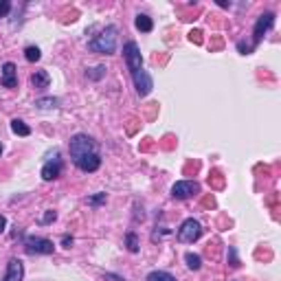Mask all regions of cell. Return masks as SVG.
<instances>
[{
    "label": "cell",
    "mask_w": 281,
    "mask_h": 281,
    "mask_svg": "<svg viewBox=\"0 0 281 281\" xmlns=\"http://www.w3.org/2000/svg\"><path fill=\"white\" fill-rule=\"evenodd\" d=\"M68 152L71 158L79 169L86 173H92L101 167V156H99V147L88 134H75L71 136L68 143Z\"/></svg>",
    "instance_id": "1"
},
{
    "label": "cell",
    "mask_w": 281,
    "mask_h": 281,
    "mask_svg": "<svg viewBox=\"0 0 281 281\" xmlns=\"http://www.w3.org/2000/svg\"><path fill=\"white\" fill-rule=\"evenodd\" d=\"M123 59L128 64V71L132 75V82H134V88L140 97H147L154 88L152 77L143 71V57H140V49L136 42H128L123 46Z\"/></svg>",
    "instance_id": "2"
},
{
    "label": "cell",
    "mask_w": 281,
    "mask_h": 281,
    "mask_svg": "<svg viewBox=\"0 0 281 281\" xmlns=\"http://www.w3.org/2000/svg\"><path fill=\"white\" fill-rule=\"evenodd\" d=\"M117 26H106V29L99 33V36H95L88 42V49L92 53H103V55H112V53L117 51Z\"/></svg>",
    "instance_id": "3"
},
{
    "label": "cell",
    "mask_w": 281,
    "mask_h": 281,
    "mask_svg": "<svg viewBox=\"0 0 281 281\" xmlns=\"http://www.w3.org/2000/svg\"><path fill=\"white\" fill-rule=\"evenodd\" d=\"M200 235H202V226H200L198 220H193V218H187L183 224H180V229H178V239L180 242H185V244H193V242H198Z\"/></svg>",
    "instance_id": "4"
},
{
    "label": "cell",
    "mask_w": 281,
    "mask_h": 281,
    "mask_svg": "<svg viewBox=\"0 0 281 281\" xmlns=\"http://www.w3.org/2000/svg\"><path fill=\"white\" fill-rule=\"evenodd\" d=\"M53 249H55V246H53V242L46 237L31 235V237L24 239V251L29 253V255H51Z\"/></svg>",
    "instance_id": "5"
},
{
    "label": "cell",
    "mask_w": 281,
    "mask_h": 281,
    "mask_svg": "<svg viewBox=\"0 0 281 281\" xmlns=\"http://www.w3.org/2000/svg\"><path fill=\"white\" fill-rule=\"evenodd\" d=\"M272 24H275V13H264V16H259V18H257L255 29H253V44H251V49H253V51L257 49V44L264 40L266 31H268Z\"/></svg>",
    "instance_id": "6"
},
{
    "label": "cell",
    "mask_w": 281,
    "mask_h": 281,
    "mask_svg": "<svg viewBox=\"0 0 281 281\" xmlns=\"http://www.w3.org/2000/svg\"><path fill=\"white\" fill-rule=\"evenodd\" d=\"M198 191H200V185L196 180H178V183L171 187V196L176 200H187V198L196 196Z\"/></svg>",
    "instance_id": "7"
},
{
    "label": "cell",
    "mask_w": 281,
    "mask_h": 281,
    "mask_svg": "<svg viewBox=\"0 0 281 281\" xmlns=\"http://www.w3.org/2000/svg\"><path fill=\"white\" fill-rule=\"evenodd\" d=\"M24 279V264L20 262V259H11L9 264H7V272L3 281H22Z\"/></svg>",
    "instance_id": "8"
},
{
    "label": "cell",
    "mask_w": 281,
    "mask_h": 281,
    "mask_svg": "<svg viewBox=\"0 0 281 281\" xmlns=\"http://www.w3.org/2000/svg\"><path fill=\"white\" fill-rule=\"evenodd\" d=\"M3 86L5 88H16L18 86V68L13 62L3 64Z\"/></svg>",
    "instance_id": "9"
},
{
    "label": "cell",
    "mask_w": 281,
    "mask_h": 281,
    "mask_svg": "<svg viewBox=\"0 0 281 281\" xmlns=\"http://www.w3.org/2000/svg\"><path fill=\"white\" fill-rule=\"evenodd\" d=\"M59 173H62V160H59L57 156L53 160H49V163L42 167V178L44 180H55Z\"/></svg>",
    "instance_id": "10"
},
{
    "label": "cell",
    "mask_w": 281,
    "mask_h": 281,
    "mask_svg": "<svg viewBox=\"0 0 281 281\" xmlns=\"http://www.w3.org/2000/svg\"><path fill=\"white\" fill-rule=\"evenodd\" d=\"M49 84H51V75L46 71H36L31 75V86H33V88L44 90V88H49Z\"/></svg>",
    "instance_id": "11"
},
{
    "label": "cell",
    "mask_w": 281,
    "mask_h": 281,
    "mask_svg": "<svg viewBox=\"0 0 281 281\" xmlns=\"http://www.w3.org/2000/svg\"><path fill=\"white\" fill-rule=\"evenodd\" d=\"M134 24H136V29H138V31H143V33H150V31L154 29L152 18H150V16H145V13H138L136 20H134Z\"/></svg>",
    "instance_id": "12"
},
{
    "label": "cell",
    "mask_w": 281,
    "mask_h": 281,
    "mask_svg": "<svg viewBox=\"0 0 281 281\" xmlns=\"http://www.w3.org/2000/svg\"><path fill=\"white\" fill-rule=\"evenodd\" d=\"M11 132H13V134H18V136H29L31 128L24 121H20V119H13V121H11Z\"/></svg>",
    "instance_id": "13"
},
{
    "label": "cell",
    "mask_w": 281,
    "mask_h": 281,
    "mask_svg": "<svg viewBox=\"0 0 281 281\" xmlns=\"http://www.w3.org/2000/svg\"><path fill=\"white\" fill-rule=\"evenodd\" d=\"M145 281H176V277L169 275V272H165V270H152Z\"/></svg>",
    "instance_id": "14"
},
{
    "label": "cell",
    "mask_w": 281,
    "mask_h": 281,
    "mask_svg": "<svg viewBox=\"0 0 281 281\" xmlns=\"http://www.w3.org/2000/svg\"><path fill=\"white\" fill-rule=\"evenodd\" d=\"M185 262H187V266H189L191 270H200V268H202V259H200V255H196V253H187Z\"/></svg>",
    "instance_id": "15"
},
{
    "label": "cell",
    "mask_w": 281,
    "mask_h": 281,
    "mask_svg": "<svg viewBox=\"0 0 281 281\" xmlns=\"http://www.w3.org/2000/svg\"><path fill=\"white\" fill-rule=\"evenodd\" d=\"M24 57H26V62H40L42 51H40L38 46H26V49H24Z\"/></svg>",
    "instance_id": "16"
},
{
    "label": "cell",
    "mask_w": 281,
    "mask_h": 281,
    "mask_svg": "<svg viewBox=\"0 0 281 281\" xmlns=\"http://www.w3.org/2000/svg\"><path fill=\"white\" fill-rule=\"evenodd\" d=\"M36 108H40V110H46V108H57V99H53V97L38 99V101H36Z\"/></svg>",
    "instance_id": "17"
},
{
    "label": "cell",
    "mask_w": 281,
    "mask_h": 281,
    "mask_svg": "<svg viewBox=\"0 0 281 281\" xmlns=\"http://www.w3.org/2000/svg\"><path fill=\"white\" fill-rule=\"evenodd\" d=\"M125 244H128L130 253H138V237L134 233H128V235H125Z\"/></svg>",
    "instance_id": "18"
},
{
    "label": "cell",
    "mask_w": 281,
    "mask_h": 281,
    "mask_svg": "<svg viewBox=\"0 0 281 281\" xmlns=\"http://www.w3.org/2000/svg\"><path fill=\"white\" fill-rule=\"evenodd\" d=\"M106 200H108V198H106V193H97V196L88 198V204H90V206H99V204H103Z\"/></svg>",
    "instance_id": "19"
},
{
    "label": "cell",
    "mask_w": 281,
    "mask_h": 281,
    "mask_svg": "<svg viewBox=\"0 0 281 281\" xmlns=\"http://www.w3.org/2000/svg\"><path fill=\"white\" fill-rule=\"evenodd\" d=\"M11 11V3L9 0H0V18H5Z\"/></svg>",
    "instance_id": "20"
},
{
    "label": "cell",
    "mask_w": 281,
    "mask_h": 281,
    "mask_svg": "<svg viewBox=\"0 0 281 281\" xmlns=\"http://www.w3.org/2000/svg\"><path fill=\"white\" fill-rule=\"evenodd\" d=\"M55 218H57V213H55V211H46L44 216H42V220H40V222H42V224H49V222H53Z\"/></svg>",
    "instance_id": "21"
},
{
    "label": "cell",
    "mask_w": 281,
    "mask_h": 281,
    "mask_svg": "<svg viewBox=\"0 0 281 281\" xmlns=\"http://www.w3.org/2000/svg\"><path fill=\"white\" fill-rule=\"evenodd\" d=\"M106 75V68L103 66H97L95 73H90V79H99V77H103Z\"/></svg>",
    "instance_id": "22"
},
{
    "label": "cell",
    "mask_w": 281,
    "mask_h": 281,
    "mask_svg": "<svg viewBox=\"0 0 281 281\" xmlns=\"http://www.w3.org/2000/svg\"><path fill=\"white\" fill-rule=\"evenodd\" d=\"M229 255H231V266H239L237 255H235V249H229Z\"/></svg>",
    "instance_id": "23"
},
{
    "label": "cell",
    "mask_w": 281,
    "mask_h": 281,
    "mask_svg": "<svg viewBox=\"0 0 281 281\" xmlns=\"http://www.w3.org/2000/svg\"><path fill=\"white\" fill-rule=\"evenodd\" d=\"M106 281H125V279L119 275H112V272H106Z\"/></svg>",
    "instance_id": "24"
},
{
    "label": "cell",
    "mask_w": 281,
    "mask_h": 281,
    "mask_svg": "<svg viewBox=\"0 0 281 281\" xmlns=\"http://www.w3.org/2000/svg\"><path fill=\"white\" fill-rule=\"evenodd\" d=\"M62 244H64V249H71L73 237H71V235H64V237H62Z\"/></svg>",
    "instance_id": "25"
},
{
    "label": "cell",
    "mask_w": 281,
    "mask_h": 281,
    "mask_svg": "<svg viewBox=\"0 0 281 281\" xmlns=\"http://www.w3.org/2000/svg\"><path fill=\"white\" fill-rule=\"evenodd\" d=\"M5 226H7V218H5V216H0V233L5 231Z\"/></svg>",
    "instance_id": "26"
},
{
    "label": "cell",
    "mask_w": 281,
    "mask_h": 281,
    "mask_svg": "<svg viewBox=\"0 0 281 281\" xmlns=\"http://www.w3.org/2000/svg\"><path fill=\"white\" fill-rule=\"evenodd\" d=\"M0 154H3V143H0Z\"/></svg>",
    "instance_id": "27"
}]
</instances>
